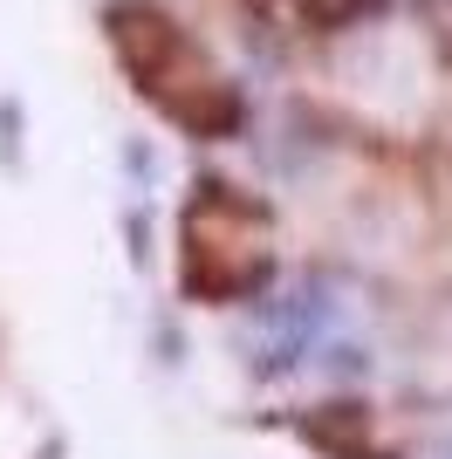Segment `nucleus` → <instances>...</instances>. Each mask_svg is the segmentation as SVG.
<instances>
[{"instance_id":"nucleus-1","label":"nucleus","mask_w":452,"mask_h":459,"mask_svg":"<svg viewBox=\"0 0 452 459\" xmlns=\"http://www.w3.org/2000/svg\"><path fill=\"white\" fill-rule=\"evenodd\" d=\"M110 48L124 62V76L137 82V96L158 117H171L178 131H192V137L240 131V90L206 56V41L192 35L178 14H165L158 0L110 7Z\"/></svg>"},{"instance_id":"nucleus-2","label":"nucleus","mask_w":452,"mask_h":459,"mask_svg":"<svg viewBox=\"0 0 452 459\" xmlns=\"http://www.w3.org/2000/svg\"><path fill=\"white\" fill-rule=\"evenodd\" d=\"M178 268H186V288L206 295V302L247 295L274 268V220H267V206L247 199L240 186H199L186 220H178Z\"/></svg>"},{"instance_id":"nucleus-4","label":"nucleus","mask_w":452,"mask_h":459,"mask_svg":"<svg viewBox=\"0 0 452 459\" xmlns=\"http://www.w3.org/2000/svg\"><path fill=\"white\" fill-rule=\"evenodd\" d=\"M425 28H432V41H439V56L452 62V0H425Z\"/></svg>"},{"instance_id":"nucleus-3","label":"nucleus","mask_w":452,"mask_h":459,"mask_svg":"<svg viewBox=\"0 0 452 459\" xmlns=\"http://www.w3.org/2000/svg\"><path fill=\"white\" fill-rule=\"evenodd\" d=\"M247 7L267 14V21H282V28H316V35H329V28H350L370 0H247Z\"/></svg>"}]
</instances>
